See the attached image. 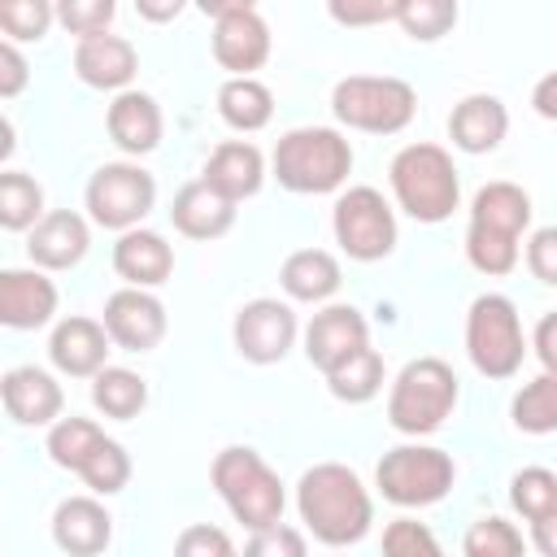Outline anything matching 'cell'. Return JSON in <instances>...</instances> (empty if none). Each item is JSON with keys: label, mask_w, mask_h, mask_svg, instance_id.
<instances>
[{"label": "cell", "mask_w": 557, "mask_h": 557, "mask_svg": "<svg viewBox=\"0 0 557 557\" xmlns=\"http://www.w3.org/2000/svg\"><path fill=\"white\" fill-rule=\"evenodd\" d=\"M296 513L305 531L326 548H348L370 535L374 500L357 470L344 461H318L296 483Z\"/></svg>", "instance_id": "obj_1"}, {"label": "cell", "mask_w": 557, "mask_h": 557, "mask_svg": "<svg viewBox=\"0 0 557 557\" xmlns=\"http://www.w3.org/2000/svg\"><path fill=\"white\" fill-rule=\"evenodd\" d=\"M387 183H392V196L396 205L422 222V226H435V222H448L453 209L461 205V174L453 165V152L440 148V144H405L392 165H387Z\"/></svg>", "instance_id": "obj_2"}, {"label": "cell", "mask_w": 557, "mask_h": 557, "mask_svg": "<svg viewBox=\"0 0 557 557\" xmlns=\"http://www.w3.org/2000/svg\"><path fill=\"white\" fill-rule=\"evenodd\" d=\"M270 170L278 187L296 196H326L339 191L352 174V144L335 126H296L278 135Z\"/></svg>", "instance_id": "obj_3"}, {"label": "cell", "mask_w": 557, "mask_h": 557, "mask_svg": "<svg viewBox=\"0 0 557 557\" xmlns=\"http://www.w3.org/2000/svg\"><path fill=\"white\" fill-rule=\"evenodd\" d=\"M209 479L222 496V505L231 509V518L248 531H265V527H278L283 522V509H287V492H283V479L265 466V457L248 444H231L213 457L209 466Z\"/></svg>", "instance_id": "obj_4"}, {"label": "cell", "mask_w": 557, "mask_h": 557, "mask_svg": "<svg viewBox=\"0 0 557 557\" xmlns=\"http://www.w3.org/2000/svg\"><path fill=\"white\" fill-rule=\"evenodd\" d=\"M461 400V383L448 361L440 357H413L400 366L387 392V422L400 435H431L440 431Z\"/></svg>", "instance_id": "obj_5"}, {"label": "cell", "mask_w": 557, "mask_h": 557, "mask_svg": "<svg viewBox=\"0 0 557 557\" xmlns=\"http://www.w3.org/2000/svg\"><path fill=\"white\" fill-rule=\"evenodd\" d=\"M331 113L348 131L400 135L418 113V91L396 74H348L331 91Z\"/></svg>", "instance_id": "obj_6"}, {"label": "cell", "mask_w": 557, "mask_h": 557, "mask_svg": "<svg viewBox=\"0 0 557 557\" xmlns=\"http://www.w3.org/2000/svg\"><path fill=\"white\" fill-rule=\"evenodd\" d=\"M466 352L483 379H513L527 357L518 305L500 292H483L466 309Z\"/></svg>", "instance_id": "obj_7"}, {"label": "cell", "mask_w": 557, "mask_h": 557, "mask_svg": "<svg viewBox=\"0 0 557 557\" xmlns=\"http://www.w3.org/2000/svg\"><path fill=\"white\" fill-rule=\"evenodd\" d=\"M457 466L435 444H396L374 466V487L396 509H426L453 492Z\"/></svg>", "instance_id": "obj_8"}, {"label": "cell", "mask_w": 557, "mask_h": 557, "mask_svg": "<svg viewBox=\"0 0 557 557\" xmlns=\"http://www.w3.org/2000/svg\"><path fill=\"white\" fill-rule=\"evenodd\" d=\"M87 218L104 231H135L157 209V178L139 161H104L83 187Z\"/></svg>", "instance_id": "obj_9"}, {"label": "cell", "mask_w": 557, "mask_h": 557, "mask_svg": "<svg viewBox=\"0 0 557 557\" xmlns=\"http://www.w3.org/2000/svg\"><path fill=\"white\" fill-rule=\"evenodd\" d=\"M331 231L348 261H383L396 248V209L383 200L379 187L361 183L335 196Z\"/></svg>", "instance_id": "obj_10"}, {"label": "cell", "mask_w": 557, "mask_h": 557, "mask_svg": "<svg viewBox=\"0 0 557 557\" xmlns=\"http://www.w3.org/2000/svg\"><path fill=\"white\" fill-rule=\"evenodd\" d=\"M300 335V322H296V309L278 296H257L248 305H239L235 313V326H231V339H235V352L252 366H274L292 352Z\"/></svg>", "instance_id": "obj_11"}, {"label": "cell", "mask_w": 557, "mask_h": 557, "mask_svg": "<svg viewBox=\"0 0 557 557\" xmlns=\"http://www.w3.org/2000/svg\"><path fill=\"white\" fill-rule=\"evenodd\" d=\"M205 13H213V61L231 78H252L270 61V26L257 4H205Z\"/></svg>", "instance_id": "obj_12"}, {"label": "cell", "mask_w": 557, "mask_h": 557, "mask_svg": "<svg viewBox=\"0 0 557 557\" xmlns=\"http://www.w3.org/2000/svg\"><path fill=\"white\" fill-rule=\"evenodd\" d=\"M104 331L122 352H152L165 339V305L144 287H117L104 300Z\"/></svg>", "instance_id": "obj_13"}, {"label": "cell", "mask_w": 557, "mask_h": 557, "mask_svg": "<svg viewBox=\"0 0 557 557\" xmlns=\"http://www.w3.org/2000/svg\"><path fill=\"white\" fill-rule=\"evenodd\" d=\"M361 348H370V326L357 305H322L305 326V357L322 374H331Z\"/></svg>", "instance_id": "obj_14"}, {"label": "cell", "mask_w": 557, "mask_h": 557, "mask_svg": "<svg viewBox=\"0 0 557 557\" xmlns=\"http://www.w3.org/2000/svg\"><path fill=\"white\" fill-rule=\"evenodd\" d=\"M109 352H113V339L104 322L83 318V313L61 318L48 335V361L70 379H96L109 366Z\"/></svg>", "instance_id": "obj_15"}, {"label": "cell", "mask_w": 557, "mask_h": 557, "mask_svg": "<svg viewBox=\"0 0 557 557\" xmlns=\"http://www.w3.org/2000/svg\"><path fill=\"white\" fill-rule=\"evenodd\" d=\"M0 396H4V413L17 426H52V422H61V409H65L61 383L48 370H39V366H13V370H4Z\"/></svg>", "instance_id": "obj_16"}, {"label": "cell", "mask_w": 557, "mask_h": 557, "mask_svg": "<svg viewBox=\"0 0 557 557\" xmlns=\"http://www.w3.org/2000/svg\"><path fill=\"white\" fill-rule=\"evenodd\" d=\"M91 248V226L74 209H48V218L26 235V257L35 270H74Z\"/></svg>", "instance_id": "obj_17"}, {"label": "cell", "mask_w": 557, "mask_h": 557, "mask_svg": "<svg viewBox=\"0 0 557 557\" xmlns=\"http://www.w3.org/2000/svg\"><path fill=\"white\" fill-rule=\"evenodd\" d=\"M52 544L70 557H100L113 544V513L96 496H65L52 509Z\"/></svg>", "instance_id": "obj_18"}, {"label": "cell", "mask_w": 557, "mask_h": 557, "mask_svg": "<svg viewBox=\"0 0 557 557\" xmlns=\"http://www.w3.org/2000/svg\"><path fill=\"white\" fill-rule=\"evenodd\" d=\"M57 313V283L44 270H0V322L9 331H39Z\"/></svg>", "instance_id": "obj_19"}, {"label": "cell", "mask_w": 557, "mask_h": 557, "mask_svg": "<svg viewBox=\"0 0 557 557\" xmlns=\"http://www.w3.org/2000/svg\"><path fill=\"white\" fill-rule=\"evenodd\" d=\"M74 74L96 91H131V78L139 74V52L122 35H91L74 44Z\"/></svg>", "instance_id": "obj_20"}, {"label": "cell", "mask_w": 557, "mask_h": 557, "mask_svg": "<svg viewBox=\"0 0 557 557\" xmlns=\"http://www.w3.org/2000/svg\"><path fill=\"white\" fill-rule=\"evenodd\" d=\"M200 178H205L218 196H226L231 205H239V200H248V196L261 191V183H265V157H261V148L248 144V139H222V144L209 152Z\"/></svg>", "instance_id": "obj_21"}, {"label": "cell", "mask_w": 557, "mask_h": 557, "mask_svg": "<svg viewBox=\"0 0 557 557\" xmlns=\"http://www.w3.org/2000/svg\"><path fill=\"white\" fill-rule=\"evenodd\" d=\"M509 131V109L487 96V91H474V96H461L448 113V139L453 148L470 152V157H483V152H496L500 139Z\"/></svg>", "instance_id": "obj_22"}, {"label": "cell", "mask_w": 557, "mask_h": 557, "mask_svg": "<svg viewBox=\"0 0 557 557\" xmlns=\"http://www.w3.org/2000/svg\"><path fill=\"white\" fill-rule=\"evenodd\" d=\"M113 270L126 287H161L170 274H174V248L165 244L161 231H148V226H135L126 235H117L113 244Z\"/></svg>", "instance_id": "obj_23"}, {"label": "cell", "mask_w": 557, "mask_h": 557, "mask_svg": "<svg viewBox=\"0 0 557 557\" xmlns=\"http://www.w3.org/2000/svg\"><path fill=\"white\" fill-rule=\"evenodd\" d=\"M104 126H109V139L126 152V157H144L161 144V131H165V117H161V104L148 96V91H122L113 96L109 113H104Z\"/></svg>", "instance_id": "obj_24"}, {"label": "cell", "mask_w": 557, "mask_h": 557, "mask_svg": "<svg viewBox=\"0 0 557 557\" xmlns=\"http://www.w3.org/2000/svg\"><path fill=\"white\" fill-rule=\"evenodd\" d=\"M531 226V196L509 183V178H496V183H483L470 200V231H483V235H496V239H522V231Z\"/></svg>", "instance_id": "obj_25"}, {"label": "cell", "mask_w": 557, "mask_h": 557, "mask_svg": "<svg viewBox=\"0 0 557 557\" xmlns=\"http://www.w3.org/2000/svg\"><path fill=\"white\" fill-rule=\"evenodd\" d=\"M170 222L187 239H222L235 226V205L226 196H218L205 178H191V183H183L174 191Z\"/></svg>", "instance_id": "obj_26"}, {"label": "cell", "mask_w": 557, "mask_h": 557, "mask_svg": "<svg viewBox=\"0 0 557 557\" xmlns=\"http://www.w3.org/2000/svg\"><path fill=\"white\" fill-rule=\"evenodd\" d=\"M339 283H344V270L326 248H296L278 265V287L287 292V300H300V305H326L339 292Z\"/></svg>", "instance_id": "obj_27"}, {"label": "cell", "mask_w": 557, "mask_h": 557, "mask_svg": "<svg viewBox=\"0 0 557 557\" xmlns=\"http://www.w3.org/2000/svg\"><path fill=\"white\" fill-rule=\"evenodd\" d=\"M218 113L239 135L265 131L270 117H274V91L261 78H226L218 87Z\"/></svg>", "instance_id": "obj_28"}, {"label": "cell", "mask_w": 557, "mask_h": 557, "mask_svg": "<svg viewBox=\"0 0 557 557\" xmlns=\"http://www.w3.org/2000/svg\"><path fill=\"white\" fill-rule=\"evenodd\" d=\"M91 405H96V413H104L113 422H131L148 405V383L126 366H104L91 379Z\"/></svg>", "instance_id": "obj_29"}, {"label": "cell", "mask_w": 557, "mask_h": 557, "mask_svg": "<svg viewBox=\"0 0 557 557\" xmlns=\"http://www.w3.org/2000/svg\"><path fill=\"white\" fill-rule=\"evenodd\" d=\"M322 379H326V392H331L335 400H344V405H366V400H374V396L383 392L387 370H383V357H379L374 348H361L357 357H348L344 366H335V370L322 374Z\"/></svg>", "instance_id": "obj_30"}, {"label": "cell", "mask_w": 557, "mask_h": 557, "mask_svg": "<svg viewBox=\"0 0 557 557\" xmlns=\"http://www.w3.org/2000/svg\"><path fill=\"white\" fill-rule=\"evenodd\" d=\"M509 418L522 435H553L557 431V374H535L531 383L518 387Z\"/></svg>", "instance_id": "obj_31"}, {"label": "cell", "mask_w": 557, "mask_h": 557, "mask_svg": "<svg viewBox=\"0 0 557 557\" xmlns=\"http://www.w3.org/2000/svg\"><path fill=\"white\" fill-rule=\"evenodd\" d=\"M44 218H48L44 213V187L22 170H4L0 174V226L30 235Z\"/></svg>", "instance_id": "obj_32"}, {"label": "cell", "mask_w": 557, "mask_h": 557, "mask_svg": "<svg viewBox=\"0 0 557 557\" xmlns=\"http://www.w3.org/2000/svg\"><path fill=\"white\" fill-rule=\"evenodd\" d=\"M104 440H109V435H104L91 418H74V413H70V418H61V422L48 426V457H52V466L78 474Z\"/></svg>", "instance_id": "obj_33"}, {"label": "cell", "mask_w": 557, "mask_h": 557, "mask_svg": "<svg viewBox=\"0 0 557 557\" xmlns=\"http://www.w3.org/2000/svg\"><path fill=\"white\" fill-rule=\"evenodd\" d=\"M509 505H513V513H522L527 522L553 513V509H557V474L544 470V466H522V470L509 479Z\"/></svg>", "instance_id": "obj_34"}, {"label": "cell", "mask_w": 557, "mask_h": 557, "mask_svg": "<svg viewBox=\"0 0 557 557\" xmlns=\"http://www.w3.org/2000/svg\"><path fill=\"white\" fill-rule=\"evenodd\" d=\"M461 553L466 557H527V544H522V531L513 522H505L500 513H487V518L470 522Z\"/></svg>", "instance_id": "obj_35"}, {"label": "cell", "mask_w": 557, "mask_h": 557, "mask_svg": "<svg viewBox=\"0 0 557 557\" xmlns=\"http://www.w3.org/2000/svg\"><path fill=\"white\" fill-rule=\"evenodd\" d=\"M396 22H400V30L409 39L435 44V39H444L457 26V4L453 0H400Z\"/></svg>", "instance_id": "obj_36"}, {"label": "cell", "mask_w": 557, "mask_h": 557, "mask_svg": "<svg viewBox=\"0 0 557 557\" xmlns=\"http://www.w3.org/2000/svg\"><path fill=\"white\" fill-rule=\"evenodd\" d=\"M78 479L91 487V496H113V492H122L131 483V453L117 440H104L91 453V461L78 470Z\"/></svg>", "instance_id": "obj_37"}, {"label": "cell", "mask_w": 557, "mask_h": 557, "mask_svg": "<svg viewBox=\"0 0 557 557\" xmlns=\"http://www.w3.org/2000/svg\"><path fill=\"white\" fill-rule=\"evenodd\" d=\"M383 557H444L440 540L418 518H392L383 527Z\"/></svg>", "instance_id": "obj_38"}, {"label": "cell", "mask_w": 557, "mask_h": 557, "mask_svg": "<svg viewBox=\"0 0 557 557\" xmlns=\"http://www.w3.org/2000/svg\"><path fill=\"white\" fill-rule=\"evenodd\" d=\"M52 17H57V9L48 0H9V4H0V30L9 35V44L44 39Z\"/></svg>", "instance_id": "obj_39"}, {"label": "cell", "mask_w": 557, "mask_h": 557, "mask_svg": "<svg viewBox=\"0 0 557 557\" xmlns=\"http://www.w3.org/2000/svg\"><path fill=\"white\" fill-rule=\"evenodd\" d=\"M113 13H117L113 0H65V4H57V22H61L70 35H78V39L109 35Z\"/></svg>", "instance_id": "obj_40"}, {"label": "cell", "mask_w": 557, "mask_h": 557, "mask_svg": "<svg viewBox=\"0 0 557 557\" xmlns=\"http://www.w3.org/2000/svg\"><path fill=\"white\" fill-rule=\"evenodd\" d=\"M174 557H239V553H235V544H231V535H226L222 527H213V522H191V527L178 531Z\"/></svg>", "instance_id": "obj_41"}, {"label": "cell", "mask_w": 557, "mask_h": 557, "mask_svg": "<svg viewBox=\"0 0 557 557\" xmlns=\"http://www.w3.org/2000/svg\"><path fill=\"white\" fill-rule=\"evenodd\" d=\"M239 557H309V544H305V531L300 527H265V531H252V540L244 544Z\"/></svg>", "instance_id": "obj_42"}, {"label": "cell", "mask_w": 557, "mask_h": 557, "mask_svg": "<svg viewBox=\"0 0 557 557\" xmlns=\"http://www.w3.org/2000/svg\"><path fill=\"white\" fill-rule=\"evenodd\" d=\"M527 270L531 278L557 287V226H540L527 239Z\"/></svg>", "instance_id": "obj_43"}, {"label": "cell", "mask_w": 557, "mask_h": 557, "mask_svg": "<svg viewBox=\"0 0 557 557\" xmlns=\"http://www.w3.org/2000/svg\"><path fill=\"white\" fill-rule=\"evenodd\" d=\"M326 13L339 22V26H370V22H396V13H400V0L396 4H339V0H331L326 4Z\"/></svg>", "instance_id": "obj_44"}, {"label": "cell", "mask_w": 557, "mask_h": 557, "mask_svg": "<svg viewBox=\"0 0 557 557\" xmlns=\"http://www.w3.org/2000/svg\"><path fill=\"white\" fill-rule=\"evenodd\" d=\"M26 78H30V65H26V57L17 52V44H0V96L4 100H13V96H22V87H26Z\"/></svg>", "instance_id": "obj_45"}, {"label": "cell", "mask_w": 557, "mask_h": 557, "mask_svg": "<svg viewBox=\"0 0 557 557\" xmlns=\"http://www.w3.org/2000/svg\"><path fill=\"white\" fill-rule=\"evenodd\" d=\"M531 348L540 357V366L548 374H557V309H548L540 322H535V335H531Z\"/></svg>", "instance_id": "obj_46"}, {"label": "cell", "mask_w": 557, "mask_h": 557, "mask_svg": "<svg viewBox=\"0 0 557 557\" xmlns=\"http://www.w3.org/2000/svg\"><path fill=\"white\" fill-rule=\"evenodd\" d=\"M531 109H535L540 117L557 122V70H553V74H544V78L531 87Z\"/></svg>", "instance_id": "obj_47"}, {"label": "cell", "mask_w": 557, "mask_h": 557, "mask_svg": "<svg viewBox=\"0 0 557 557\" xmlns=\"http://www.w3.org/2000/svg\"><path fill=\"white\" fill-rule=\"evenodd\" d=\"M531 544L540 557H557V509L531 522Z\"/></svg>", "instance_id": "obj_48"}, {"label": "cell", "mask_w": 557, "mask_h": 557, "mask_svg": "<svg viewBox=\"0 0 557 557\" xmlns=\"http://www.w3.org/2000/svg\"><path fill=\"white\" fill-rule=\"evenodd\" d=\"M135 9H139V17H148V22H170V17L183 13V0H165V4H148V0H139Z\"/></svg>", "instance_id": "obj_49"}]
</instances>
